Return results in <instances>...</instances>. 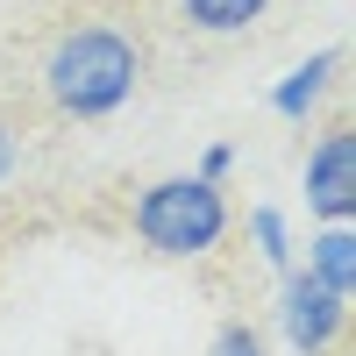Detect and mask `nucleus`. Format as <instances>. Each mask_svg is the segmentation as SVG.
<instances>
[{
  "instance_id": "nucleus-1",
  "label": "nucleus",
  "mask_w": 356,
  "mask_h": 356,
  "mask_svg": "<svg viewBox=\"0 0 356 356\" xmlns=\"http://www.w3.org/2000/svg\"><path fill=\"white\" fill-rule=\"evenodd\" d=\"M136 79H143V50H136L129 29H114V22H79L43 57V93H50L57 114H72V122L122 114Z\"/></svg>"
},
{
  "instance_id": "nucleus-2",
  "label": "nucleus",
  "mask_w": 356,
  "mask_h": 356,
  "mask_svg": "<svg viewBox=\"0 0 356 356\" xmlns=\"http://www.w3.org/2000/svg\"><path fill=\"white\" fill-rule=\"evenodd\" d=\"M221 235H228V200H221V186H207L193 171L186 178H157V186L136 200V243L171 257V264L207 257Z\"/></svg>"
},
{
  "instance_id": "nucleus-3",
  "label": "nucleus",
  "mask_w": 356,
  "mask_h": 356,
  "mask_svg": "<svg viewBox=\"0 0 356 356\" xmlns=\"http://www.w3.org/2000/svg\"><path fill=\"white\" fill-rule=\"evenodd\" d=\"M278 328H285V342L300 349V356H321V349L349 328V300H342V292H328L321 278H307V271H285Z\"/></svg>"
},
{
  "instance_id": "nucleus-4",
  "label": "nucleus",
  "mask_w": 356,
  "mask_h": 356,
  "mask_svg": "<svg viewBox=\"0 0 356 356\" xmlns=\"http://www.w3.org/2000/svg\"><path fill=\"white\" fill-rule=\"evenodd\" d=\"M307 207L328 228H349V214H356V143H349V122H335L307 150Z\"/></svg>"
},
{
  "instance_id": "nucleus-5",
  "label": "nucleus",
  "mask_w": 356,
  "mask_h": 356,
  "mask_svg": "<svg viewBox=\"0 0 356 356\" xmlns=\"http://www.w3.org/2000/svg\"><path fill=\"white\" fill-rule=\"evenodd\" d=\"M335 72H342V50H314L307 65H292V72L271 86V107L285 114V122H307V114L321 107V93H328Z\"/></svg>"
},
{
  "instance_id": "nucleus-6",
  "label": "nucleus",
  "mask_w": 356,
  "mask_h": 356,
  "mask_svg": "<svg viewBox=\"0 0 356 356\" xmlns=\"http://www.w3.org/2000/svg\"><path fill=\"white\" fill-rule=\"evenodd\" d=\"M307 278H321L328 292H356V228H321L307 243Z\"/></svg>"
},
{
  "instance_id": "nucleus-7",
  "label": "nucleus",
  "mask_w": 356,
  "mask_h": 356,
  "mask_svg": "<svg viewBox=\"0 0 356 356\" xmlns=\"http://www.w3.org/2000/svg\"><path fill=\"white\" fill-rule=\"evenodd\" d=\"M264 8H271V0H178V15L193 29H207V36H235V29L264 22Z\"/></svg>"
},
{
  "instance_id": "nucleus-8",
  "label": "nucleus",
  "mask_w": 356,
  "mask_h": 356,
  "mask_svg": "<svg viewBox=\"0 0 356 356\" xmlns=\"http://www.w3.org/2000/svg\"><path fill=\"white\" fill-rule=\"evenodd\" d=\"M250 235H257V250H264V264H271L278 278L300 271V264H292V235H285V214H278V207H257V214H250Z\"/></svg>"
},
{
  "instance_id": "nucleus-9",
  "label": "nucleus",
  "mask_w": 356,
  "mask_h": 356,
  "mask_svg": "<svg viewBox=\"0 0 356 356\" xmlns=\"http://www.w3.org/2000/svg\"><path fill=\"white\" fill-rule=\"evenodd\" d=\"M207 356H264V335L250 328V321H228V328L214 335V349Z\"/></svg>"
},
{
  "instance_id": "nucleus-10",
  "label": "nucleus",
  "mask_w": 356,
  "mask_h": 356,
  "mask_svg": "<svg viewBox=\"0 0 356 356\" xmlns=\"http://www.w3.org/2000/svg\"><path fill=\"white\" fill-rule=\"evenodd\" d=\"M228 164H235V143H207V150H200V171H193V178L221 186V178H228Z\"/></svg>"
},
{
  "instance_id": "nucleus-11",
  "label": "nucleus",
  "mask_w": 356,
  "mask_h": 356,
  "mask_svg": "<svg viewBox=\"0 0 356 356\" xmlns=\"http://www.w3.org/2000/svg\"><path fill=\"white\" fill-rule=\"evenodd\" d=\"M15 164H22V143H15V129H8V122H0V186L15 178Z\"/></svg>"
}]
</instances>
